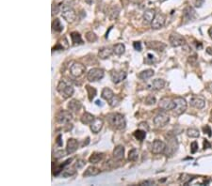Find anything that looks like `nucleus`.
<instances>
[{
  "label": "nucleus",
  "instance_id": "1",
  "mask_svg": "<svg viewBox=\"0 0 212 186\" xmlns=\"http://www.w3.org/2000/svg\"><path fill=\"white\" fill-rule=\"evenodd\" d=\"M107 120L108 122L110 123V125H112L113 127H115L118 130H123V129L126 128V120L122 114L119 113H112L110 114L107 116Z\"/></svg>",
  "mask_w": 212,
  "mask_h": 186
},
{
  "label": "nucleus",
  "instance_id": "2",
  "mask_svg": "<svg viewBox=\"0 0 212 186\" xmlns=\"http://www.w3.org/2000/svg\"><path fill=\"white\" fill-rule=\"evenodd\" d=\"M57 90L64 99H68L74 94V87L67 84L65 81H60L58 87H57Z\"/></svg>",
  "mask_w": 212,
  "mask_h": 186
},
{
  "label": "nucleus",
  "instance_id": "3",
  "mask_svg": "<svg viewBox=\"0 0 212 186\" xmlns=\"http://www.w3.org/2000/svg\"><path fill=\"white\" fill-rule=\"evenodd\" d=\"M174 112L175 115H182V114L187 110V102L182 97H176L175 99H174Z\"/></svg>",
  "mask_w": 212,
  "mask_h": 186
},
{
  "label": "nucleus",
  "instance_id": "4",
  "mask_svg": "<svg viewBox=\"0 0 212 186\" xmlns=\"http://www.w3.org/2000/svg\"><path fill=\"white\" fill-rule=\"evenodd\" d=\"M61 15L68 23H73L76 17L75 9L68 5H63L61 7Z\"/></svg>",
  "mask_w": 212,
  "mask_h": 186
},
{
  "label": "nucleus",
  "instance_id": "5",
  "mask_svg": "<svg viewBox=\"0 0 212 186\" xmlns=\"http://www.w3.org/2000/svg\"><path fill=\"white\" fill-rule=\"evenodd\" d=\"M177 148H178V143L176 141V138L169 137L168 144L166 145V149H165L163 153L166 155L167 157L173 156V154L177 151Z\"/></svg>",
  "mask_w": 212,
  "mask_h": 186
},
{
  "label": "nucleus",
  "instance_id": "6",
  "mask_svg": "<svg viewBox=\"0 0 212 186\" xmlns=\"http://www.w3.org/2000/svg\"><path fill=\"white\" fill-rule=\"evenodd\" d=\"M56 120L60 124H68L72 120H73V114H72L70 111L61 110L57 114Z\"/></svg>",
  "mask_w": 212,
  "mask_h": 186
},
{
  "label": "nucleus",
  "instance_id": "7",
  "mask_svg": "<svg viewBox=\"0 0 212 186\" xmlns=\"http://www.w3.org/2000/svg\"><path fill=\"white\" fill-rule=\"evenodd\" d=\"M103 77H104V71L99 68L91 69L87 74V79L90 82H95L98 80H101Z\"/></svg>",
  "mask_w": 212,
  "mask_h": 186
},
{
  "label": "nucleus",
  "instance_id": "8",
  "mask_svg": "<svg viewBox=\"0 0 212 186\" xmlns=\"http://www.w3.org/2000/svg\"><path fill=\"white\" fill-rule=\"evenodd\" d=\"M169 121H170V117L164 112L158 114L154 118V123L157 127H164L169 123Z\"/></svg>",
  "mask_w": 212,
  "mask_h": 186
},
{
  "label": "nucleus",
  "instance_id": "9",
  "mask_svg": "<svg viewBox=\"0 0 212 186\" xmlns=\"http://www.w3.org/2000/svg\"><path fill=\"white\" fill-rule=\"evenodd\" d=\"M86 71V67L81 64V63H75L71 66L70 68V72L71 74L75 77H80L84 74V72Z\"/></svg>",
  "mask_w": 212,
  "mask_h": 186
},
{
  "label": "nucleus",
  "instance_id": "10",
  "mask_svg": "<svg viewBox=\"0 0 212 186\" xmlns=\"http://www.w3.org/2000/svg\"><path fill=\"white\" fill-rule=\"evenodd\" d=\"M169 40L173 47H179V46L184 45L186 43L185 39L179 34H171Z\"/></svg>",
  "mask_w": 212,
  "mask_h": 186
},
{
  "label": "nucleus",
  "instance_id": "11",
  "mask_svg": "<svg viewBox=\"0 0 212 186\" xmlns=\"http://www.w3.org/2000/svg\"><path fill=\"white\" fill-rule=\"evenodd\" d=\"M165 20H166V17H165L164 14H162V13L156 14V16H155L154 20L152 21V23H151L152 28H154V29L161 28L165 24Z\"/></svg>",
  "mask_w": 212,
  "mask_h": 186
},
{
  "label": "nucleus",
  "instance_id": "12",
  "mask_svg": "<svg viewBox=\"0 0 212 186\" xmlns=\"http://www.w3.org/2000/svg\"><path fill=\"white\" fill-rule=\"evenodd\" d=\"M165 149H166V144L160 140H155L151 145V151L154 154L163 153Z\"/></svg>",
  "mask_w": 212,
  "mask_h": 186
},
{
  "label": "nucleus",
  "instance_id": "13",
  "mask_svg": "<svg viewBox=\"0 0 212 186\" xmlns=\"http://www.w3.org/2000/svg\"><path fill=\"white\" fill-rule=\"evenodd\" d=\"M110 78L114 84H119L126 78V72L123 71H113L110 74Z\"/></svg>",
  "mask_w": 212,
  "mask_h": 186
},
{
  "label": "nucleus",
  "instance_id": "14",
  "mask_svg": "<svg viewBox=\"0 0 212 186\" xmlns=\"http://www.w3.org/2000/svg\"><path fill=\"white\" fill-rule=\"evenodd\" d=\"M158 105H159V107L161 108V109L165 110V111L174 110V105H175L174 102L172 101L171 99H169V98H167V97H164V98H162V99H160Z\"/></svg>",
  "mask_w": 212,
  "mask_h": 186
},
{
  "label": "nucleus",
  "instance_id": "15",
  "mask_svg": "<svg viewBox=\"0 0 212 186\" xmlns=\"http://www.w3.org/2000/svg\"><path fill=\"white\" fill-rule=\"evenodd\" d=\"M103 125H104V121H103L102 118H94V120L91 123V130L92 131V133H98L101 131Z\"/></svg>",
  "mask_w": 212,
  "mask_h": 186
},
{
  "label": "nucleus",
  "instance_id": "16",
  "mask_svg": "<svg viewBox=\"0 0 212 186\" xmlns=\"http://www.w3.org/2000/svg\"><path fill=\"white\" fill-rule=\"evenodd\" d=\"M190 105L197 109H203L205 105V101L201 97L194 96L190 99Z\"/></svg>",
  "mask_w": 212,
  "mask_h": 186
},
{
  "label": "nucleus",
  "instance_id": "17",
  "mask_svg": "<svg viewBox=\"0 0 212 186\" xmlns=\"http://www.w3.org/2000/svg\"><path fill=\"white\" fill-rule=\"evenodd\" d=\"M78 149V142L74 138H70L68 142H67V147H66V152L68 154L74 153L76 149Z\"/></svg>",
  "mask_w": 212,
  "mask_h": 186
},
{
  "label": "nucleus",
  "instance_id": "18",
  "mask_svg": "<svg viewBox=\"0 0 212 186\" xmlns=\"http://www.w3.org/2000/svg\"><path fill=\"white\" fill-rule=\"evenodd\" d=\"M165 84H166V83H165L163 79H155L151 83V85L148 86V87L153 90H160L165 87Z\"/></svg>",
  "mask_w": 212,
  "mask_h": 186
},
{
  "label": "nucleus",
  "instance_id": "19",
  "mask_svg": "<svg viewBox=\"0 0 212 186\" xmlns=\"http://www.w3.org/2000/svg\"><path fill=\"white\" fill-rule=\"evenodd\" d=\"M123 156H125V148L123 146H117L113 151V157L118 161H121L123 159Z\"/></svg>",
  "mask_w": 212,
  "mask_h": 186
},
{
  "label": "nucleus",
  "instance_id": "20",
  "mask_svg": "<svg viewBox=\"0 0 212 186\" xmlns=\"http://www.w3.org/2000/svg\"><path fill=\"white\" fill-rule=\"evenodd\" d=\"M81 107H82L81 102L78 100H76V99L71 100L68 103L69 110L73 111V112H78L81 109Z\"/></svg>",
  "mask_w": 212,
  "mask_h": 186
},
{
  "label": "nucleus",
  "instance_id": "21",
  "mask_svg": "<svg viewBox=\"0 0 212 186\" xmlns=\"http://www.w3.org/2000/svg\"><path fill=\"white\" fill-rule=\"evenodd\" d=\"M113 53H114V52H113V50H111L110 48L104 47V48L100 49L99 52H98V56H99L101 59H107L110 58Z\"/></svg>",
  "mask_w": 212,
  "mask_h": 186
},
{
  "label": "nucleus",
  "instance_id": "22",
  "mask_svg": "<svg viewBox=\"0 0 212 186\" xmlns=\"http://www.w3.org/2000/svg\"><path fill=\"white\" fill-rule=\"evenodd\" d=\"M183 16H184L185 20H187V21L192 20L195 18V10L191 7L185 8L184 12H183Z\"/></svg>",
  "mask_w": 212,
  "mask_h": 186
},
{
  "label": "nucleus",
  "instance_id": "23",
  "mask_svg": "<svg viewBox=\"0 0 212 186\" xmlns=\"http://www.w3.org/2000/svg\"><path fill=\"white\" fill-rule=\"evenodd\" d=\"M147 46L149 48H152L157 51H163L166 47V45L162 43H159V41H149L147 43Z\"/></svg>",
  "mask_w": 212,
  "mask_h": 186
},
{
  "label": "nucleus",
  "instance_id": "24",
  "mask_svg": "<svg viewBox=\"0 0 212 186\" xmlns=\"http://www.w3.org/2000/svg\"><path fill=\"white\" fill-rule=\"evenodd\" d=\"M155 16H156L155 9H147L143 14V20L146 24L152 23V21L154 20Z\"/></svg>",
  "mask_w": 212,
  "mask_h": 186
},
{
  "label": "nucleus",
  "instance_id": "25",
  "mask_svg": "<svg viewBox=\"0 0 212 186\" xmlns=\"http://www.w3.org/2000/svg\"><path fill=\"white\" fill-rule=\"evenodd\" d=\"M71 39L72 43L74 45H78V44H83L84 41L81 38V35L78 32H72L71 33Z\"/></svg>",
  "mask_w": 212,
  "mask_h": 186
},
{
  "label": "nucleus",
  "instance_id": "26",
  "mask_svg": "<svg viewBox=\"0 0 212 186\" xmlns=\"http://www.w3.org/2000/svg\"><path fill=\"white\" fill-rule=\"evenodd\" d=\"M103 157H104V154L100 153V152H94L91 155V157L89 158V162L91 164H98L100 163V161L103 160Z\"/></svg>",
  "mask_w": 212,
  "mask_h": 186
},
{
  "label": "nucleus",
  "instance_id": "27",
  "mask_svg": "<svg viewBox=\"0 0 212 186\" xmlns=\"http://www.w3.org/2000/svg\"><path fill=\"white\" fill-rule=\"evenodd\" d=\"M155 71L151 69H148V70H145V71H142V72H139L138 77L139 79L142 80H147L149 78H151V77L154 75Z\"/></svg>",
  "mask_w": 212,
  "mask_h": 186
},
{
  "label": "nucleus",
  "instance_id": "28",
  "mask_svg": "<svg viewBox=\"0 0 212 186\" xmlns=\"http://www.w3.org/2000/svg\"><path fill=\"white\" fill-rule=\"evenodd\" d=\"M100 173V169H98L95 167H88L86 171L83 173L84 177H92V176H97Z\"/></svg>",
  "mask_w": 212,
  "mask_h": 186
},
{
  "label": "nucleus",
  "instance_id": "29",
  "mask_svg": "<svg viewBox=\"0 0 212 186\" xmlns=\"http://www.w3.org/2000/svg\"><path fill=\"white\" fill-rule=\"evenodd\" d=\"M94 117L91 115V114L88 113V112H85L83 115L81 116V122L83 124H87V125H91V123L94 120Z\"/></svg>",
  "mask_w": 212,
  "mask_h": 186
},
{
  "label": "nucleus",
  "instance_id": "30",
  "mask_svg": "<svg viewBox=\"0 0 212 186\" xmlns=\"http://www.w3.org/2000/svg\"><path fill=\"white\" fill-rule=\"evenodd\" d=\"M101 96H102L103 99H105V100H107L108 102V101L111 100L112 98H113V96H114V93H113V91L111 89H107V87H105V89L102 90Z\"/></svg>",
  "mask_w": 212,
  "mask_h": 186
},
{
  "label": "nucleus",
  "instance_id": "31",
  "mask_svg": "<svg viewBox=\"0 0 212 186\" xmlns=\"http://www.w3.org/2000/svg\"><path fill=\"white\" fill-rule=\"evenodd\" d=\"M52 29L56 32H61V31L63 30V25L61 24L60 20V19H55L52 23Z\"/></svg>",
  "mask_w": 212,
  "mask_h": 186
},
{
  "label": "nucleus",
  "instance_id": "32",
  "mask_svg": "<svg viewBox=\"0 0 212 186\" xmlns=\"http://www.w3.org/2000/svg\"><path fill=\"white\" fill-rule=\"evenodd\" d=\"M134 137H135L137 140L139 141H142L144 140V138L146 137V131L142 130V129H139V130L134 132Z\"/></svg>",
  "mask_w": 212,
  "mask_h": 186
},
{
  "label": "nucleus",
  "instance_id": "33",
  "mask_svg": "<svg viewBox=\"0 0 212 186\" xmlns=\"http://www.w3.org/2000/svg\"><path fill=\"white\" fill-rule=\"evenodd\" d=\"M125 50H126V47L123 43H118L113 47V52H114V54H116L117 56L123 55L125 53Z\"/></svg>",
  "mask_w": 212,
  "mask_h": 186
},
{
  "label": "nucleus",
  "instance_id": "34",
  "mask_svg": "<svg viewBox=\"0 0 212 186\" xmlns=\"http://www.w3.org/2000/svg\"><path fill=\"white\" fill-rule=\"evenodd\" d=\"M187 136L190 138H197L200 136V133L195 128H189L187 130Z\"/></svg>",
  "mask_w": 212,
  "mask_h": 186
},
{
  "label": "nucleus",
  "instance_id": "35",
  "mask_svg": "<svg viewBox=\"0 0 212 186\" xmlns=\"http://www.w3.org/2000/svg\"><path fill=\"white\" fill-rule=\"evenodd\" d=\"M86 89H87V92H88V96H89V100L92 101V99L96 96V89H94V87H92L89 85L86 86Z\"/></svg>",
  "mask_w": 212,
  "mask_h": 186
},
{
  "label": "nucleus",
  "instance_id": "36",
  "mask_svg": "<svg viewBox=\"0 0 212 186\" xmlns=\"http://www.w3.org/2000/svg\"><path fill=\"white\" fill-rule=\"evenodd\" d=\"M138 157H139L138 149H131L130 151H129V153H128V160H129V161L135 162V161H137V160H138Z\"/></svg>",
  "mask_w": 212,
  "mask_h": 186
},
{
  "label": "nucleus",
  "instance_id": "37",
  "mask_svg": "<svg viewBox=\"0 0 212 186\" xmlns=\"http://www.w3.org/2000/svg\"><path fill=\"white\" fill-rule=\"evenodd\" d=\"M120 102H121V99L120 98H119L118 96H113V98L111 100H110L108 101V105H110L111 107H116L119 103H120Z\"/></svg>",
  "mask_w": 212,
  "mask_h": 186
},
{
  "label": "nucleus",
  "instance_id": "38",
  "mask_svg": "<svg viewBox=\"0 0 212 186\" xmlns=\"http://www.w3.org/2000/svg\"><path fill=\"white\" fill-rule=\"evenodd\" d=\"M86 39L88 41H90V43H94V41L97 40V36L94 32L89 31V32L86 34Z\"/></svg>",
  "mask_w": 212,
  "mask_h": 186
},
{
  "label": "nucleus",
  "instance_id": "39",
  "mask_svg": "<svg viewBox=\"0 0 212 186\" xmlns=\"http://www.w3.org/2000/svg\"><path fill=\"white\" fill-rule=\"evenodd\" d=\"M179 180L183 184H189L191 180V177L188 174H183V175H181V178L179 179Z\"/></svg>",
  "mask_w": 212,
  "mask_h": 186
},
{
  "label": "nucleus",
  "instance_id": "40",
  "mask_svg": "<svg viewBox=\"0 0 212 186\" xmlns=\"http://www.w3.org/2000/svg\"><path fill=\"white\" fill-rule=\"evenodd\" d=\"M157 102L156 98H155L153 95H149L145 98V101H144V103L147 105H155Z\"/></svg>",
  "mask_w": 212,
  "mask_h": 186
},
{
  "label": "nucleus",
  "instance_id": "41",
  "mask_svg": "<svg viewBox=\"0 0 212 186\" xmlns=\"http://www.w3.org/2000/svg\"><path fill=\"white\" fill-rule=\"evenodd\" d=\"M144 62H145L146 64H153L156 62V58H155V56L153 54H147L146 58H144Z\"/></svg>",
  "mask_w": 212,
  "mask_h": 186
},
{
  "label": "nucleus",
  "instance_id": "42",
  "mask_svg": "<svg viewBox=\"0 0 212 186\" xmlns=\"http://www.w3.org/2000/svg\"><path fill=\"white\" fill-rule=\"evenodd\" d=\"M76 173V170L74 168H67L64 170V172L62 173L63 177H69V176H73Z\"/></svg>",
  "mask_w": 212,
  "mask_h": 186
},
{
  "label": "nucleus",
  "instance_id": "43",
  "mask_svg": "<svg viewBox=\"0 0 212 186\" xmlns=\"http://www.w3.org/2000/svg\"><path fill=\"white\" fill-rule=\"evenodd\" d=\"M85 164H86V162L84 161V160H77L76 161V164H75V167L76 168H82L85 165Z\"/></svg>",
  "mask_w": 212,
  "mask_h": 186
},
{
  "label": "nucleus",
  "instance_id": "44",
  "mask_svg": "<svg viewBox=\"0 0 212 186\" xmlns=\"http://www.w3.org/2000/svg\"><path fill=\"white\" fill-rule=\"evenodd\" d=\"M197 151H198V144H197V142L194 141L190 144V151H191V153H195Z\"/></svg>",
  "mask_w": 212,
  "mask_h": 186
},
{
  "label": "nucleus",
  "instance_id": "45",
  "mask_svg": "<svg viewBox=\"0 0 212 186\" xmlns=\"http://www.w3.org/2000/svg\"><path fill=\"white\" fill-rule=\"evenodd\" d=\"M59 12H60V5L53 4L52 5V15L58 14Z\"/></svg>",
  "mask_w": 212,
  "mask_h": 186
},
{
  "label": "nucleus",
  "instance_id": "46",
  "mask_svg": "<svg viewBox=\"0 0 212 186\" xmlns=\"http://www.w3.org/2000/svg\"><path fill=\"white\" fill-rule=\"evenodd\" d=\"M133 47L135 50L137 51H142V43H139V41H135V43H133Z\"/></svg>",
  "mask_w": 212,
  "mask_h": 186
},
{
  "label": "nucleus",
  "instance_id": "47",
  "mask_svg": "<svg viewBox=\"0 0 212 186\" xmlns=\"http://www.w3.org/2000/svg\"><path fill=\"white\" fill-rule=\"evenodd\" d=\"M54 156H55L57 159L61 158V157L65 156V152H64L63 151H56V152H55V155H54Z\"/></svg>",
  "mask_w": 212,
  "mask_h": 186
},
{
  "label": "nucleus",
  "instance_id": "48",
  "mask_svg": "<svg viewBox=\"0 0 212 186\" xmlns=\"http://www.w3.org/2000/svg\"><path fill=\"white\" fill-rule=\"evenodd\" d=\"M203 131L205 132V133H208V136H212V133H211L212 132H211V129L209 128V126L205 125V127L203 128Z\"/></svg>",
  "mask_w": 212,
  "mask_h": 186
},
{
  "label": "nucleus",
  "instance_id": "49",
  "mask_svg": "<svg viewBox=\"0 0 212 186\" xmlns=\"http://www.w3.org/2000/svg\"><path fill=\"white\" fill-rule=\"evenodd\" d=\"M155 182L152 180H144V182H141V185H154Z\"/></svg>",
  "mask_w": 212,
  "mask_h": 186
},
{
  "label": "nucleus",
  "instance_id": "50",
  "mask_svg": "<svg viewBox=\"0 0 212 186\" xmlns=\"http://www.w3.org/2000/svg\"><path fill=\"white\" fill-rule=\"evenodd\" d=\"M57 145L60 146V147L62 146V141H61V136H60V134L58 137H57Z\"/></svg>",
  "mask_w": 212,
  "mask_h": 186
},
{
  "label": "nucleus",
  "instance_id": "51",
  "mask_svg": "<svg viewBox=\"0 0 212 186\" xmlns=\"http://www.w3.org/2000/svg\"><path fill=\"white\" fill-rule=\"evenodd\" d=\"M139 128H141V129H142V127H145L147 131L149 130V127H148V125H147V123H146V122H142V123H139Z\"/></svg>",
  "mask_w": 212,
  "mask_h": 186
},
{
  "label": "nucleus",
  "instance_id": "52",
  "mask_svg": "<svg viewBox=\"0 0 212 186\" xmlns=\"http://www.w3.org/2000/svg\"><path fill=\"white\" fill-rule=\"evenodd\" d=\"M211 146H210V144L208 143V140H205L204 141V149H208V148H210Z\"/></svg>",
  "mask_w": 212,
  "mask_h": 186
},
{
  "label": "nucleus",
  "instance_id": "53",
  "mask_svg": "<svg viewBox=\"0 0 212 186\" xmlns=\"http://www.w3.org/2000/svg\"><path fill=\"white\" fill-rule=\"evenodd\" d=\"M84 1L87 3V4H89V5H91V4H94L96 0H84Z\"/></svg>",
  "mask_w": 212,
  "mask_h": 186
},
{
  "label": "nucleus",
  "instance_id": "54",
  "mask_svg": "<svg viewBox=\"0 0 212 186\" xmlns=\"http://www.w3.org/2000/svg\"><path fill=\"white\" fill-rule=\"evenodd\" d=\"M95 105H100V106H102V105H103V103H102V102H101L100 100H97V101L95 102Z\"/></svg>",
  "mask_w": 212,
  "mask_h": 186
},
{
  "label": "nucleus",
  "instance_id": "55",
  "mask_svg": "<svg viewBox=\"0 0 212 186\" xmlns=\"http://www.w3.org/2000/svg\"><path fill=\"white\" fill-rule=\"evenodd\" d=\"M89 142H90V138H89V137H88V138H87V141L83 143V146H84V145H87V144H88V143H89Z\"/></svg>",
  "mask_w": 212,
  "mask_h": 186
},
{
  "label": "nucleus",
  "instance_id": "56",
  "mask_svg": "<svg viewBox=\"0 0 212 186\" xmlns=\"http://www.w3.org/2000/svg\"><path fill=\"white\" fill-rule=\"evenodd\" d=\"M208 33H209V35H210V37L212 38V27L209 29V31H208Z\"/></svg>",
  "mask_w": 212,
  "mask_h": 186
},
{
  "label": "nucleus",
  "instance_id": "57",
  "mask_svg": "<svg viewBox=\"0 0 212 186\" xmlns=\"http://www.w3.org/2000/svg\"><path fill=\"white\" fill-rule=\"evenodd\" d=\"M211 116H212V112H211Z\"/></svg>",
  "mask_w": 212,
  "mask_h": 186
}]
</instances>
